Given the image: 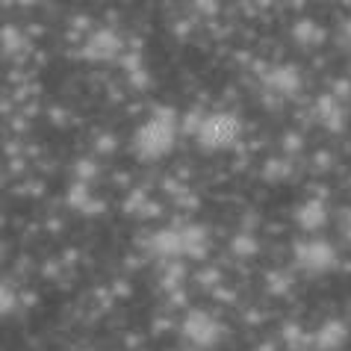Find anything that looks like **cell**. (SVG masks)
Masks as SVG:
<instances>
[{"label": "cell", "mask_w": 351, "mask_h": 351, "mask_svg": "<svg viewBox=\"0 0 351 351\" xmlns=\"http://www.w3.org/2000/svg\"><path fill=\"white\" fill-rule=\"evenodd\" d=\"M233 133H237V128L228 121V119H210L207 124H204V142L213 145V148H219V145H228L233 139Z\"/></svg>", "instance_id": "obj_1"}]
</instances>
